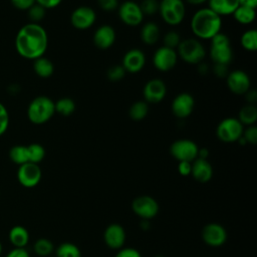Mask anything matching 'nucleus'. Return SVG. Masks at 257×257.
Wrapping results in <instances>:
<instances>
[{"label": "nucleus", "instance_id": "nucleus-9", "mask_svg": "<svg viewBox=\"0 0 257 257\" xmlns=\"http://www.w3.org/2000/svg\"><path fill=\"white\" fill-rule=\"evenodd\" d=\"M134 213L143 220H151L155 218L160 210L158 202L151 196H139L132 203Z\"/></svg>", "mask_w": 257, "mask_h": 257}, {"label": "nucleus", "instance_id": "nucleus-47", "mask_svg": "<svg viewBox=\"0 0 257 257\" xmlns=\"http://www.w3.org/2000/svg\"><path fill=\"white\" fill-rule=\"evenodd\" d=\"M213 71L215 73L216 76L223 78L226 77L228 75V70H227V65H223V64H215Z\"/></svg>", "mask_w": 257, "mask_h": 257}, {"label": "nucleus", "instance_id": "nucleus-12", "mask_svg": "<svg viewBox=\"0 0 257 257\" xmlns=\"http://www.w3.org/2000/svg\"><path fill=\"white\" fill-rule=\"evenodd\" d=\"M41 169L37 164L25 163L19 166L17 171V179L20 185L25 188H33L37 186L41 180Z\"/></svg>", "mask_w": 257, "mask_h": 257}, {"label": "nucleus", "instance_id": "nucleus-38", "mask_svg": "<svg viewBox=\"0 0 257 257\" xmlns=\"http://www.w3.org/2000/svg\"><path fill=\"white\" fill-rule=\"evenodd\" d=\"M125 73L126 72H125L124 68L121 65L116 64V65H113L108 68L106 75L110 81H118L124 77Z\"/></svg>", "mask_w": 257, "mask_h": 257}, {"label": "nucleus", "instance_id": "nucleus-37", "mask_svg": "<svg viewBox=\"0 0 257 257\" xmlns=\"http://www.w3.org/2000/svg\"><path fill=\"white\" fill-rule=\"evenodd\" d=\"M159 4L158 0H143L140 4V8L144 15H154L159 12Z\"/></svg>", "mask_w": 257, "mask_h": 257}, {"label": "nucleus", "instance_id": "nucleus-23", "mask_svg": "<svg viewBox=\"0 0 257 257\" xmlns=\"http://www.w3.org/2000/svg\"><path fill=\"white\" fill-rule=\"evenodd\" d=\"M9 241L15 248H25L29 241V233L23 226H14L9 231Z\"/></svg>", "mask_w": 257, "mask_h": 257}, {"label": "nucleus", "instance_id": "nucleus-46", "mask_svg": "<svg viewBox=\"0 0 257 257\" xmlns=\"http://www.w3.org/2000/svg\"><path fill=\"white\" fill-rule=\"evenodd\" d=\"M6 257H30V255L25 248H14L6 255Z\"/></svg>", "mask_w": 257, "mask_h": 257}, {"label": "nucleus", "instance_id": "nucleus-48", "mask_svg": "<svg viewBox=\"0 0 257 257\" xmlns=\"http://www.w3.org/2000/svg\"><path fill=\"white\" fill-rule=\"evenodd\" d=\"M244 95L246 96V99L249 104H255L257 100V92L255 89H249Z\"/></svg>", "mask_w": 257, "mask_h": 257}, {"label": "nucleus", "instance_id": "nucleus-30", "mask_svg": "<svg viewBox=\"0 0 257 257\" xmlns=\"http://www.w3.org/2000/svg\"><path fill=\"white\" fill-rule=\"evenodd\" d=\"M9 158L14 164H16L18 166L28 163L29 161H28L27 146L17 145V146L12 147L9 151Z\"/></svg>", "mask_w": 257, "mask_h": 257}, {"label": "nucleus", "instance_id": "nucleus-7", "mask_svg": "<svg viewBox=\"0 0 257 257\" xmlns=\"http://www.w3.org/2000/svg\"><path fill=\"white\" fill-rule=\"evenodd\" d=\"M243 124L235 117L222 119L216 127V136L223 143H235L242 137Z\"/></svg>", "mask_w": 257, "mask_h": 257}, {"label": "nucleus", "instance_id": "nucleus-51", "mask_svg": "<svg viewBox=\"0 0 257 257\" xmlns=\"http://www.w3.org/2000/svg\"><path fill=\"white\" fill-rule=\"evenodd\" d=\"M189 4H192V5H201L205 2H207L208 0H186Z\"/></svg>", "mask_w": 257, "mask_h": 257}, {"label": "nucleus", "instance_id": "nucleus-43", "mask_svg": "<svg viewBox=\"0 0 257 257\" xmlns=\"http://www.w3.org/2000/svg\"><path fill=\"white\" fill-rule=\"evenodd\" d=\"M114 257H142L141 253L132 247L120 248Z\"/></svg>", "mask_w": 257, "mask_h": 257}, {"label": "nucleus", "instance_id": "nucleus-36", "mask_svg": "<svg viewBox=\"0 0 257 257\" xmlns=\"http://www.w3.org/2000/svg\"><path fill=\"white\" fill-rule=\"evenodd\" d=\"M163 42H164V46L172 48V49H176L179 45V43L181 42V37L180 34L177 31L171 30L169 32H167L164 35L163 38Z\"/></svg>", "mask_w": 257, "mask_h": 257}, {"label": "nucleus", "instance_id": "nucleus-44", "mask_svg": "<svg viewBox=\"0 0 257 257\" xmlns=\"http://www.w3.org/2000/svg\"><path fill=\"white\" fill-rule=\"evenodd\" d=\"M191 171H192V163L190 162H179L178 164V172L180 173V175L186 177L191 175Z\"/></svg>", "mask_w": 257, "mask_h": 257}, {"label": "nucleus", "instance_id": "nucleus-31", "mask_svg": "<svg viewBox=\"0 0 257 257\" xmlns=\"http://www.w3.org/2000/svg\"><path fill=\"white\" fill-rule=\"evenodd\" d=\"M56 257H81L80 249L73 243L64 242L56 248Z\"/></svg>", "mask_w": 257, "mask_h": 257}, {"label": "nucleus", "instance_id": "nucleus-6", "mask_svg": "<svg viewBox=\"0 0 257 257\" xmlns=\"http://www.w3.org/2000/svg\"><path fill=\"white\" fill-rule=\"evenodd\" d=\"M159 13L167 24L175 26L184 20L186 6L183 0H161Z\"/></svg>", "mask_w": 257, "mask_h": 257}, {"label": "nucleus", "instance_id": "nucleus-20", "mask_svg": "<svg viewBox=\"0 0 257 257\" xmlns=\"http://www.w3.org/2000/svg\"><path fill=\"white\" fill-rule=\"evenodd\" d=\"M115 31L112 26L104 24L99 26L93 33V43L99 49L111 47L115 41Z\"/></svg>", "mask_w": 257, "mask_h": 257}, {"label": "nucleus", "instance_id": "nucleus-27", "mask_svg": "<svg viewBox=\"0 0 257 257\" xmlns=\"http://www.w3.org/2000/svg\"><path fill=\"white\" fill-rule=\"evenodd\" d=\"M238 120L243 125H254L257 120V107L255 104L247 103L238 112Z\"/></svg>", "mask_w": 257, "mask_h": 257}, {"label": "nucleus", "instance_id": "nucleus-16", "mask_svg": "<svg viewBox=\"0 0 257 257\" xmlns=\"http://www.w3.org/2000/svg\"><path fill=\"white\" fill-rule=\"evenodd\" d=\"M167 93L165 82L160 78L150 79L143 88V95L147 103L161 102Z\"/></svg>", "mask_w": 257, "mask_h": 257}, {"label": "nucleus", "instance_id": "nucleus-2", "mask_svg": "<svg viewBox=\"0 0 257 257\" xmlns=\"http://www.w3.org/2000/svg\"><path fill=\"white\" fill-rule=\"evenodd\" d=\"M191 30L200 39H211L221 32V16L209 7L201 8L195 12L190 22Z\"/></svg>", "mask_w": 257, "mask_h": 257}, {"label": "nucleus", "instance_id": "nucleus-29", "mask_svg": "<svg viewBox=\"0 0 257 257\" xmlns=\"http://www.w3.org/2000/svg\"><path fill=\"white\" fill-rule=\"evenodd\" d=\"M149 112V105L145 100H138L134 102L130 109H128V115L133 120L139 121L144 119Z\"/></svg>", "mask_w": 257, "mask_h": 257}, {"label": "nucleus", "instance_id": "nucleus-33", "mask_svg": "<svg viewBox=\"0 0 257 257\" xmlns=\"http://www.w3.org/2000/svg\"><path fill=\"white\" fill-rule=\"evenodd\" d=\"M28 151V161L33 164H39L45 157V150L44 148L37 143L30 144L27 146Z\"/></svg>", "mask_w": 257, "mask_h": 257}, {"label": "nucleus", "instance_id": "nucleus-42", "mask_svg": "<svg viewBox=\"0 0 257 257\" xmlns=\"http://www.w3.org/2000/svg\"><path fill=\"white\" fill-rule=\"evenodd\" d=\"M98 6L104 11H113L118 7V0H97Z\"/></svg>", "mask_w": 257, "mask_h": 257}, {"label": "nucleus", "instance_id": "nucleus-15", "mask_svg": "<svg viewBox=\"0 0 257 257\" xmlns=\"http://www.w3.org/2000/svg\"><path fill=\"white\" fill-rule=\"evenodd\" d=\"M227 86L231 92L234 94H245L249 89L251 85V80L249 75L240 69L233 70L228 73L226 76Z\"/></svg>", "mask_w": 257, "mask_h": 257}, {"label": "nucleus", "instance_id": "nucleus-40", "mask_svg": "<svg viewBox=\"0 0 257 257\" xmlns=\"http://www.w3.org/2000/svg\"><path fill=\"white\" fill-rule=\"evenodd\" d=\"M242 138L245 140L246 144L256 145L257 144V127L255 125H249L243 131Z\"/></svg>", "mask_w": 257, "mask_h": 257}, {"label": "nucleus", "instance_id": "nucleus-14", "mask_svg": "<svg viewBox=\"0 0 257 257\" xmlns=\"http://www.w3.org/2000/svg\"><path fill=\"white\" fill-rule=\"evenodd\" d=\"M96 19L95 11L88 6H79L75 8L70 15L72 26L78 30H86L91 27Z\"/></svg>", "mask_w": 257, "mask_h": 257}, {"label": "nucleus", "instance_id": "nucleus-52", "mask_svg": "<svg viewBox=\"0 0 257 257\" xmlns=\"http://www.w3.org/2000/svg\"><path fill=\"white\" fill-rule=\"evenodd\" d=\"M1 252H2V245H1V243H0V255H1Z\"/></svg>", "mask_w": 257, "mask_h": 257}, {"label": "nucleus", "instance_id": "nucleus-41", "mask_svg": "<svg viewBox=\"0 0 257 257\" xmlns=\"http://www.w3.org/2000/svg\"><path fill=\"white\" fill-rule=\"evenodd\" d=\"M10 2L16 9L23 11H27L32 5L36 3L35 0H10Z\"/></svg>", "mask_w": 257, "mask_h": 257}, {"label": "nucleus", "instance_id": "nucleus-50", "mask_svg": "<svg viewBox=\"0 0 257 257\" xmlns=\"http://www.w3.org/2000/svg\"><path fill=\"white\" fill-rule=\"evenodd\" d=\"M208 156H209V151H208L206 148L199 149V151H198V158H200V159H206V160H207Z\"/></svg>", "mask_w": 257, "mask_h": 257}, {"label": "nucleus", "instance_id": "nucleus-13", "mask_svg": "<svg viewBox=\"0 0 257 257\" xmlns=\"http://www.w3.org/2000/svg\"><path fill=\"white\" fill-rule=\"evenodd\" d=\"M203 241L211 247L222 246L227 240L226 229L218 223H209L202 229Z\"/></svg>", "mask_w": 257, "mask_h": 257}, {"label": "nucleus", "instance_id": "nucleus-10", "mask_svg": "<svg viewBox=\"0 0 257 257\" xmlns=\"http://www.w3.org/2000/svg\"><path fill=\"white\" fill-rule=\"evenodd\" d=\"M178 61V54L176 49H172L166 46L159 47L153 56L154 66L162 72H167L173 69Z\"/></svg>", "mask_w": 257, "mask_h": 257}, {"label": "nucleus", "instance_id": "nucleus-8", "mask_svg": "<svg viewBox=\"0 0 257 257\" xmlns=\"http://www.w3.org/2000/svg\"><path fill=\"white\" fill-rule=\"evenodd\" d=\"M199 147L195 142L188 139L175 141L170 147V153L178 162H190L198 158Z\"/></svg>", "mask_w": 257, "mask_h": 257}, {"label": "nucleus", "instance_id": "nucleus-49", "mask_svg": "<svg viewBox=\"0 0 257 257\" xmlns=\"http://www.w3.org/2000/svg\"><path fill=\"white\" fill-rule=\"evenodd\" d=\"M239 5L256 9V7H257V0H239Z\"/></svg>", "mask_w": 257, "mask_h": 257}, {"label": "nucleus", "instance_id": "nucleus-24", "mask_svg": "<svg viewBox=\"0 0 257 257\" xmlns=\"http://www.w3.org/2000/svg\"><path fill=\"white\" fill-rule=\"evenodd\" d=\"M33 70L41 78H48L54 72V65L50 59L41 56L33 60Z\"/></svg>", "mask_w": 257, "mask_h": 257}, {"label": "nucleus", "instance_id": "nucleus-5", "mask_svg": "<svg viewBox=\"0 0 257 257\" xmlns=\"http://www.w3.org/2000/svg\"><path fill=\"white\" fill-rule=\"evenodd\" d=\"M177 54L189 64H199L206 56V49L198 39L187 38L179 43Z\"/></svg>", "mask_w": 257, "mask_h": 257}, {"label": "nucleus", "instance_id": "nucleus-39", "mask_svg": "<svg viewBox=\"0 0 257 257\" xmlns=\"http://www.w3.org/2000/svg\"><path fill=\"white\" fill-rule=\"evenodd\" d=\"M9 112L6 106L0 102V137L6 133L9 126Z\"/></svg>", "mask_w": 257, "mask_h": 257}, {"label": "nucleus", "instance_id": "nucleus-53", "mask_svg": "<svg viewBox=\"0 0 257 257\" xmlns=\"http://www.w3.org/2000/svg\"><path fill=\"white\" fill-rule=\"evenodd\" d=\"M155 257H164V256H161V255H157V256H155Z\"/></svg>", "mask_w": 257, "mask_h": 257}, {"label": "nucleus", "instance_id": "nucleus-32", "mask_svg": "<svg viewBox=\"0 0 257 257\" xmlns=\"http://www.w3.org/2000/svg\"><path fill=\"white\" fill-rule=\"evenodd\" d=\"M242 47L247 51H255L257 49V31L255 29L246 30L240 38Z\"/></svg>", "mask_w": 257, "mask_h": 257}, {"label": "nucleus", "instance_id": "nucleus-25", "mask_svg": "<svg viewBox=\"0 0 257 257\" xmlns=\"http://www.w3.org/2000/svg\"><path fill=\"white\" fill-rule=\"evenodd\" d=\"M160 38V28L155 22H147L141 29V39L147 45L155 44Z\"/></svg>", "mask_w": 257, "mask_h": 257}, {"label": "nucleus", "instance_id": "nucleus-45", "mask_svg": "<svg viewBox=\"0 0 257 257\" xmlns=\"http://www.w3.org/2000/svg\"><path fill=\"white\" fill-rule=\"evenodd\" d=\"M35 2L45 9H52L57 7L62 0H35Z\"/></svg>", "mask_w": 257, "mask_h": 257}, {"label": "nucleus", "instance_id": "nucleus-18", "mask_svg": "<svg viewBox=\"0 0 257 257\" xmlns=\"http://www.w3.org/2000/svg\"><path fill=\"white\" fill-rule=\"evenodd\" d=\"M146 64V55L139 48H132L125 52L122 57L121 66L125 72L137 73L141 71Z\"/></svg>", "mask_w": 257, "mask_h": 257}, {"label": "nucleus", "instance_id": "nucleus-22", "mask_svg": "<svg viewBox=\"0 0 257 257\" xmlns=\"http://www.w3.org/2000/svg\"><path fill=\"white\" fill-rule=\"evenodd\" d=\"M209 8L220 16L231 15L239 6V0H208Z\"/></svg>", "mask_w": 257, "mask_h": 257}, {"label": "nucleus", "instance_id": "nucleus-1", "mask_svg": "<svg viewBox=\"0 0 257 257\" xmlns=\"http://www.w3.org/2000/svg\"><path fill=\"white\" fill-rule=\"evenodd\" d=\"M47 46V32L39 23L29 22L23 25L15 36V49L25 59L35 60L43 56Z\"/></svg>", "mask_w": 257, "mask_h": 257}, {"label": "nucleus", "instance_id": "nucleus-26", "mask_svg": "<svg viewBox=\"0 0 257 257\" xmlns=\"http://www.w3.org/2000/svg\"><path fill=\"white\" fill-rule=\"evenodd\" d=\"M232 15L238 23L243 24V25H248V24H251L255 20L256 9L239 5L235 9V11L233 12Z\"/></svg>", "mask_w": 257, "mask_h": 257}, {"label": "nucleus", "instance_id": "nucleus-17", "mask_svg": "<svg viewBox=\"0 0 257 257\" xmlns=\"http://www.w3.org/2000/svg\"><path fill=\"white\" fill-rule=\"evenodd\" d=\"M195 99L189 92H181L172 101V112L178 118L188 117L194 110Z\"/></svg>", "mask_w": 257, "mask_h": 257}, {"label": "nucleus", "instance_id": "nucleus-19", "mask_svg": "<svg viewBox=\"0 0 257 257\" xmlns=\"http://www.w3.org/2000/svg\"><path fill=\"white\" fill-rule=\"evenodd\" d=\"M103 240L110 249L122 248L125 241V231L120 224H109L103 232Z\"/></svg>", "mask_w": 257, "mask_h": 257}, {"label": "nucleus", "instance_id": "nucleus-28", "mask_svg": "<svg viewBox=\"0 0 257 257\" xmlns=\"http://www.w3.org/2000/svg\"><path fill=\"white\" fill-rule=\"evenodd\" d=\"M55 112L62 116H69L75 110V102L70 97H61L54 102Z\"/></svg>", "mask_w": 257, "mask_h": 257}, {"label": "nucleus", "instance_id": "nucleus-21", "mask_svg": "<svg viewBox=\"0 0 257 257\" xmlns=\"http://www.w3.org/2000/svg\"><path fill=\"white\" fill-rule=\"evenodd\" d=\"M191 175L196 181L200 183H207L212 179L213 168L208 160L197 158L192 162Z\"/></svg>", "mask_w": 257, "mask_h": 257}, {"label": "nucleus", "instance_id": "nucleus-11", "mask_svg": "<svg viewBox=\"0 0 257 257\" xmlns=\"http://www.w3.org/2000/svg\"><path fill=\"white\" fill-rule=\"evenodd\" d=\"M144 16L140 4L135 1H124L118 6V17L127 26H138L143 22Z\"/></svg>", "mask_w": 257, "mask_h": 257}, {"label": "nucleus", "instance_id": "nucleus-34", "mask_svg": "<svg viewBox=\"0 0 257 257\" xmlns=\"http://www.w3.org/2000/svg\"><path fill=\"white\" fill-rule=\"evenodd\" d=\"M33 248H34V252L39 256H47L54 250V246L52 242L46 238L38 239L34 243Z\"/></svg>", "mask_w": 257, "mask_h": 257}, {"label": "nucleus", "instance_id": "nucleus-35", "mask_svg": "<svg viewBox=\"0 0 257 257\" xmlns=\"http://www.w3.org/2000/svg\"><path fill=\"white\" fill-rule=\"evenodd\" d=\"M45 11L46 9L40 6L39 4L35 3L32 5L28 10H27V15L32 23H39L45 16Z\"/></svg>", "mask_w": 257, "mask_h": 257}, {"label": "nucleus", "instance_id": "nucleus-4", "mask_svg": "<svg viewBox=\"0 0 257 257\" xmlns=\"http://www.w3.org/2000/svg\"><path fill=\"white\" fill-rule=\"evenodd\" d=\"M210 45V57L215 64L227 65L233 58V50L230 44L229 37L219 32L211 39Z\"/></svg>", "mask_w": 257, "mask_h": 257}, {"label": "nucleus", "instance_id": "nucleus-3", "mask_svg": "<svg viewBox=\"0 0 257 257\" xmlns=\"http://www.w3.org/2000/svg\"><path fill=\"white\" fill-rule=\"evenodd\" d=\"M55 113L54 101L45 95L34 97L27 107V117L34 124L47 122Z\"/></svg>", "mask_w": 257, "mask_h": 257}]
</instances>
